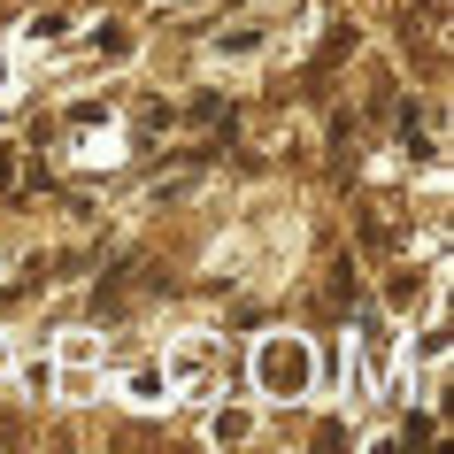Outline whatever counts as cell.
I'll list each match as a JSON object with an SVG mask.
<instances>
[{
	"label": "cell",
	"mask_w": 454,
	"mask_h": 454,
	"mask_svg": "<svg viewBox=\"0 0 454 454\" xmlns=\"http://www.w3.org/2000/svg\"><path fill=\"white\" fill-rule=\"evenodd\" d=\"M262 385L270 393H301V385H309V355H301L293 339H270L262 347Z\"/></svg>",
	"instance_id": "6da1fadb"
}]
</instances>
